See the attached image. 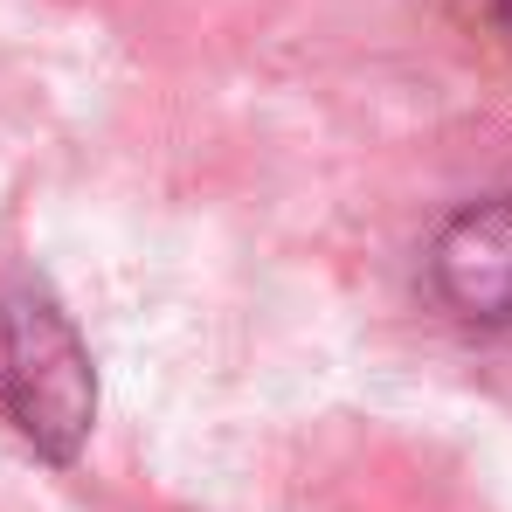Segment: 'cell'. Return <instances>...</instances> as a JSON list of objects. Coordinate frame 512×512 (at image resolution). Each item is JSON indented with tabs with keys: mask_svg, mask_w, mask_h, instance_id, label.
I'll return each mask as SVG.
<instances>
[{
	"mask_svg": "<svg viewBox=\"0 0 512 512\" xmlns=\"http://www.w3.org/2000/svg\"><path fill=\"white\" fill-rule=\"evenodd\" d=\"M499 14H506V21H512V0H499Z\"/></svg>",
	"mask_w": 512,
	"mask_h": 512,
	"instance_id": "3",
	"label": "cell"
},
{
	"mask_svg": "<svg viewBox=\"0 0 512 512\" xmlns=\"http://www.w3.org/2000/svg\"><path fill=\"white\" fill-rule=\"evenodd\" d=\"M0 409L49 464H70L97 416V374L84 340L35 291L0 305Z\"/></svg>",
	"mask_w": 512,
	"mask_h": 512,
	"instance_id": "1",
	"label": "cell"
},
{
	"mask_svg": "<svg viewBox=\"0 0 512 512\" xmlns=\"http://www.w3.org/2000/svg\"><path fill=\"white\" fill-rule=\"evenodd\" d=\"M429 277H436V298L464 326L512 333V194L471 201L464 215H450L443 236L429 243Z\"/></svg>",
	"mask_w": 512,
	"mask_h": 512,
	"instance_id": "2",
	"label": "cell"
}]
</instances>
